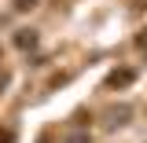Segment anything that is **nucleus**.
Masks as SVG:
<instances>
[{
  "label": "nucleus",
  "mask_w": 147,
  "mask_h": 143,
  "mask_svg": "<svg viewBox=\"0 0 147 143\" xmlns=\"http://www.w3.org/2000/svg\"><path fill=\"white\" fill-rule=\"evenodd\" d=\"M37 0H15V11H33Z\"/></svg>",
  "instance_id": "obj_5"
},
{
  "label": "nucleus",
  "mask_w": 147,
  "mask_h": 143,
  "mask_svg": "<svg viewBox=\"0 0 147 143\" xmlns=\"http://www.w3.org/2000/svg\"><path fill=\"white\" fill-rule=\"evenodd\" d=\"M0 59H4V48H0Z\"/></svg>",
  "instance_id": "obj_10"
},
{
  "label": "nucleus",
  "mask_w": 147,
  "mask_h": 143,
  "mask_svg": "<svg viewBox=\"0 0 147 143\" xmlns=\"http://www.w3.org/2000/svg\"><path fill=\"white\" fill-rule=\"evenodd\" d=\"M136 52L147 55V30H140V33H136Z\"/></svg>",
  "instance_id": "obj_4"
},
{
  "label": "nucleus",
  "mask_w": 147,
  "mask_h": 143,
  "mask_svg": "<svg viewBox=\"0 0 147 143\" xmlns=\"http://www.w3.org/2000/svg\"><path fill=\"white\" fill-rule=\"evenodd\" d=\"M132 81H136V73H132V70H114V73L107 77V88H129Z\"/></svg>",
  "instance_id": "obj_1"
},
{
  "label": "nucleus",
  "mask_w": 147,
  "mask_h": 143,
  "mask_svg": "<svg viewBox=\"0 0 147 143\" xmlns=\"http://www.w3.org/2000/svg\"><path fill=\"white\" fill-rule=\"evenodd\" d=\"M107 125L110 128H118V125H129V107H114L107 114Z\"/></svg>",
  "instance_id": "obj_2"
},
{
  "label": "nucleus",
  "mask_w": 147,
  "mask_h": 143,
  "mask_svg": "<svg viewBox=\"0 0 147 143\" xmlns=\"http://www.w3.org/2000/svg\"><path fill=\"white\" fill-rule=\"evenodd\" d=\"M66 143H92V136H88V132H74Z\"/></svg>",
  "instance_id": "obj_6"
},
{
  "label": "nucleus",
  "mask_w": 147,
  "mask_h": 143,
  "mask_svg": "<svg viewBox=\"0 0 147 143\" xmlns=\"http://www.w3.org/2000/svg\"><path fill=\"white\" fill-rule=\"evenodd\" d=\"M132 4H136V7H144V11H147V0H132Z\"/></svg>",
  "instance_id": "obj_9"
},
{
  "label": "nucleus",
  "mask_w": 147,
  "mask_h": 143,
  "mask_svg": "<svg viewBox=\"0 0 147 143\" xmlns=\"http://www.w3.org/2000/svg\"><path fill=\"white\" fill-rule=\"evenodd\" d=\"M15 44L26 52V48H33V44H37V33H33V30H18V33H15Z\"/></svg>",
  "instance_id": "obj_3"
},
{
  "label": "nucleus",
  "mask_w": 147,
  "mask_h": 143,
  "mask_svg": "<svg viewBox=\"0 0 147 143\" xmlns=\"http://www.w3.org/2000/svg\"><path fill=\"white\" fill-rule=\"evenodd\" d=\"M0 88H7V73L4 70H0Z\"/></svg>",
  "instance_id": "obj_8"
},
{
  "label": "nucleus",
  "mask_w": 147,
  "mask_h": 143,
  "mask_svg": "<svg viewBox=\"0 0 147 143\" xmlns=\"http://www.w3.org/2000/svg\"><path fill=\"white\" fill-rule=\"evenodd\" d=\"M0 143H15V136H11V128H0Z\"/></svg>",
  "instance_id": "obj_7"
}]
</instances>
